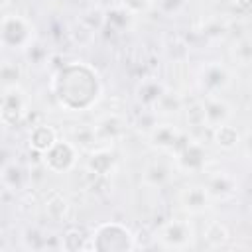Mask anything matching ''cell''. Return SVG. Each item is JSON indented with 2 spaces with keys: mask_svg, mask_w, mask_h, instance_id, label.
Instances as JSON below:
<instances>
[{
  "mask_svg": "<svg viewBox=\"0 0 252 252\" xmlns=\"http://www.w3.org/2000/svg\"><path fill=\"white\" fill-rule=\"evenodd\" d=\"M236 4H238L242 10H252V0H236Z\"/></svg>",
  "mask_w": 252,
  "mask_h": 252,
  "instance_id": "cell-25",
  "label": "cell"
},
{
  "mask_svg": "<svg viewBox=\"0 0 252 252\" xmlns=\"http://www.w3.org/2000/svg\"><path fill=\"white\" fill-rule=\"evenodd\" d=\"M173 161L175 167L183 173H201L207 167V150L197 140L181 138L173 150Z\"/></svg>",
  "mask_w": 252,
  "mask_h": 252,
  "instance_id": "cell-3",
  "label": "cell"
},
{
  "mask_svg": "<svg viewBox=\"0 0 252 252\" xmlns=\"http://www.w3.org/2000/svg\"><path fill=\"white\" fill-rule=\"evenodd\" d=\"M181 138H183L181 130L171 122H156L148 130L150 144L161 152H173L177 148V144L181 142Z\"/></svg>",
  "mask_w": 252,
  "mask_h": 252,
  "instance_id": "cell-8",
  "label": "cell"
},
{
  "mask_svg": "<svg viewBox=\"0 0 252 252\" xmlns=\"http://www.w3.org/2000/svg\"><path fill=\"white\" fill-rule=\"evenodd\" d=\"M171 179V165L163 159H152L142 167V183L150 189H161Z\"/></svg>",
  "mask_w": 252,
  "mask_h": 252,
  "instance_id": "cell-11",
  "label": "cell"
},
{
  "mask_svg": "<svg viewBox=\"0 0 252 252\" xmlns=\"http://www.w3.org/2000/svg\"><path fill=\"white\" fill-rule=\"evenodd\" d=\"M211 201H213V197H211L209 189L205 187V183L203 185H197V183L185 185L177 193V203L189 215H201V213H205L211 207Z\"/></svg>",
  "mask_w": 252,
  "mask_h": 252,
  "instance_id": "cell-7",
  "label": "cell"
},
{
  "mask_svg": "<svg viewBox=\"0 0 252 252\" xmlns=\"http://www.w3.org/2000/svg\"><path fill=\"white\" fill-rule=\"evenodd\" d=\"M22 179H26V175H24V171H22L20 165H16V163H6L4 165V169H2V181H4V185L10 191L20 189L22 187Z\"/></svg>",
  "mask_w": 252,
  "mask_h": 252,
  "instance_id": "cell-19",
  "label": "cell"
},
{
  "mask_svg": "<svg viewBox=\"0 0 252 252\" xmlns=\"http://www.w3.org/2000/svg\"><path fill=\"white\" fill-rule=\"evenodd\" d=\"M138 100L146 106H156V102L161 98V94L165 93V87L159 83V81H154V79H148V81H142L138 85Z\"/></svg>",
  "mask_w": 252,
  "mask_h": 252,
  "instance_id": "cell-14",
  "label": "cell"
},
{
  "mask_svg": "<svg viewBox=\"0 0 252 252\" xmlns=\"http://www.w3.org/2000/svg\"><path fill=\"white\" fill-rule=\"evenodd\" d=\"M156 240L161 248H189L195 246L197 232L189 219H171L158 230Z\"/></svg>",
  "mask_w": 252,
  "mask_h": 252,
  "instance_id": "cell-1",
  "label": "cell"
},
{
  "mask_svg": "<svg viewBox=\"0 0 252 252\" xmlns=\"http://www.w3.org/2000/svg\"><path fill=\"white\" fill-rule=\"evenodd\" d=\"M45 211L53 220H65L71 211V205L59 191H51L45 197Z\"/></svg>",
  "mask_w": 252,
  "mask_h": 252,
  "instance_id": "cell-16",
  "label": "cell"
},
{
  "mask_svg": "<svg viewBox=\"0 0 252 252\" xmlns=\"http://www.w3.org/2000/svg\"><path fill=\"white\" fill-rule=\"evenodd\" d=\"M75 161H77V146L71 140H57L43 154V163L53 173L69 171L75 165Z\"/></svg>",
  "mask_w": 252,
  "mask_h": 252,
  "instance_id": "cell-5",
  "label": "cell"
},
{
  "mask_svg": "<svg viewBox=\"0 0 252 252\" xmlns=\"http://www.w3.org/2000/svg\"><path fill=\"white\" fill-rule=\"evenodd\" d=\"M2 41L10 49H28L33 43V26L20 14H6L2 20Z\"/></svg>",
  "mask_w": 252,
  "mask_h": 252,
  "instance_id": "cell-2",
  "label": "cell"
},
{
  "mask_svg": "<svg viewBox=\"0 0 252 252\" xmlns=\"http://www.w3.org/2000/svg\"><path fill=\"white\" fill-rule=\"evenodd\" d=\"M234 55L240 59V61H250L252 59V43L250 41H240V43H236V47H234Z\"/></svg>",
  "mask_w": 252,
  "mask_h": 252,
  "instance_id": "cell-23",
  "label": "cell"
},
{
  "mask_svg": "<svg viewBox=\"0 0 252 252\" xmlns=\"http://www.w3.org/2000/svg\"><path fill=\"white\" fill-rule=\"evenodd\" d=\"M203 236H205V240H207V246H209V248L224 246V244L228 242V238H230L228 228H226L222 222H219V220H211V222L207 224V228H205Z\"/></svg>",
  "mask_w": 252,
  "mask_h": 252,
  "instance_id": "cell-17",
  "label": "cell"
},
{
  "mask_svg": "<svg viewBox=\"0 0 252 252\" xmlns=\"http://www.w3.org/2000/svg\"><path fill=\"white\" fill-rule=\"evenodd\" d=\"M242 146H244V152L248 154V156H252V132H248L244 138H242V142H240Z\"/></svg>",
  "mask_w": 252,
  "mask_h": 252,
  "instance_id": "cell-24",
  "label": "cell"
},
{
  "mask_svg": "<svg viewBox=\"0 0 252 252\" xmlns=\"http://www.w3.org/2000/svg\"><path fill=\"white\" fill-rule=\"evenodd\" d=\"M213 142L220 148V150H234L236 146H240L242 138L238 134V130L230 124H222L219 128L213 130Z\"/></svg>",
  "mask_w": 252,
  "mask_h": 252,
  "instance_id": "cell-15",
  "label": "cell"
},
{
  "mask_svg": "<svg viewBox=\"0 0 252 252\" xmlns=\"http://www.w3.org/2000/svg\"><path fill=\"white\" fill-rule=\"evenodd\" d=\"M57 142V132L49 124H35L30 132V148L39 154H45Z\"/></svg>",
  "mask_w": 252,
  "mask_h": 252,
  "instance_id": "cell-13",
  "label": "cell"
},
{
  "mask_svg": "<svg viewBox=\"0 0 252 252\" xmlns=\"http://www.w3.org/2000/svg\"><path fill=\"white\" fill-rule=\"evenodd\" d=\"M93 128H94V134H96L98 142H114L124 134L126 122L120 114L112 112V114H104L100 120H96V124Z\"/></svg>",
  "mask_w": 252,
  "mask_h": 252,
  "instance_id": "cell-12",
  "label": "cell"
},
{
  "mask_svg": "<svg viewBox=\"0 0 252 252\" xmlns=\"http://www.w3.org/2000/svg\"><path fill=\"white\" fill-rule=\"evenodd\" d=\"M232 116V108L230 104L220 98L219 94H207L201 102V120H203V126L209 128V130H215L222 124H228Z\"/></svg>",
  "mask_w": 252,
  "mask_h": 252,
  "instance_id": "cell-6",
  "label": "cell"
},
{
  "mask_svg": "<svg viewBox=\"0 0 252 252\" xmlns=\"http://www.w3.org/2000/svg\"><path fill=\"white\" fill-rule=\"evenodd\" d=\"M112 163H114V156H112L108 150H98V152H94V154L89 158L87 167H89V171H91V173L106 175V173L110 171Z\"/></svg>",
  "mask_w": 252,
  "mask_h": 252,
  "instance_id": "cell-18",
  "label": "cell"
},
{
  "mask_svg": "<svg viewBox=\"0 0 252 252\" xmlns=\"http://www.w3.org/2000/svg\"><path fill=\"white\" fill-rule=\"evenodd\" d=\"M30 112V100L26 93L20 89V85L4 87V98H2V122L4 124H18L22 122Z\"/></svg>",
  "mask_w": 252,
  "mask_h": 252,
  "instance_id": "cell-4",
  "label": "cell"
},
{
  "mask_svg": "<svg viewBox=\"0 0 252 252\" xmlns=\"http://www.w3.org/2000/svg\"><path fill=\"white\" fill-rule=\"evenodd\" d=\"M154 110L159 112V114H171V112L175 114V112L181 110V100H179V96H177L175 93L165 91V93L161 94V98L156 102Z\"/></svg>",
  "mask_w": 252,
  "mask_h": 252,
  "instance_id": "cell-21",
  "label": "cell"
},
{
  "mask_svg": "<svg viewBox=\"0 0 252 252\" xmlns=\"http://www.w3.org/2000/svg\"><path fill=\"white\" fill-rule=\"evenodd\" d=\"M71 142L77 148H91L98 140H96V134H94L93 126H79V128L71 130Z\"/></svg>",
  "mask_w": 252,
  "mask_h": 252,
  "instance_id": "cell-20",
  "label": "cell"
},
{
  "mask_svg": "<svg viewBox=\"0 0 252 252\" xmlns=\"http://www.w3.org/2000/svg\"><path fill=\"white\" fill-rule=\"evenodd\" d=\"M18 79H20V67L12 61H4L2 63V83H4V87L18 85Z\"/></svg>",
  "mask_w": 252,
  "mask_h": 252,
  "instance_id": "cell-22",
  "label": "cell"
},
{
  "mask_svg": "<svg viewBox=\"0 0 252 252\" xmlns=\"http://www.w3.org/2000/svg\"><path fill=\"white\" fill-rule=\"evenodd\" d=\"M201 85L207 91V94H219V91H224L230 85V73L222 63L213 61L203 67Z\"/></svg>",
  "mask_w": 252,
  "mask_h": 252,
  "instance_id": "cell-9",
  "label": "cell"
},
{
  "mask_svg": "<svg viewBox=\"0 0 252 252\" xmlns=\"http://www.w3.org/2000/svg\"><path fill=\"white\" fill-rule=\"evenodd\" d=\"M205 187L213 199H228L236 193V179L226 171H213L205 177Z\"/></svg>",
  "mask_w": 252,
  "mask_h": 252,
  "instance_id": "cell-10",
  "label": "cell"
},
{
  "mask_svg": "<svg viewBox=\"0 0 252 252\" xmlns=\"http://www.w3.org/2000/svg\"><path fill=\"white\" fill-rule=\"evenodd\" d=\"M148 2H150V4H154V2H159V0H148Z\"/></svg>",
  "mask_w": 252,
  "mask_h": 252,
  "instance_id": "cell-26",
  "label": "cell"
}]
</instances>
